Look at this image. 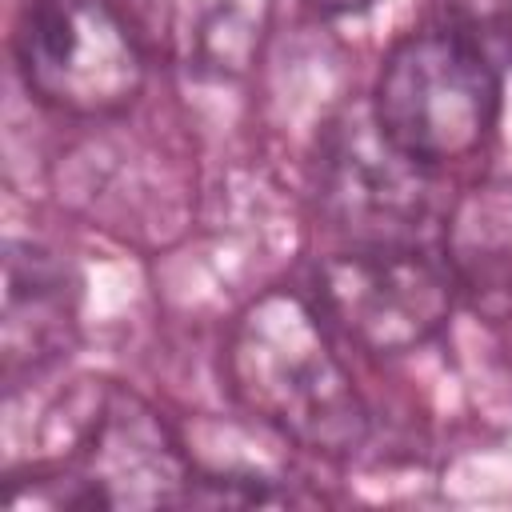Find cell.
I'll return each instance as SVG.
<instances>
[{
    "label": "cell",
    "instance_id": "cell-4",
    "mask_svg": "<svg viewBox=\"0 0 512 512\" xmlns=\"http://www.w3.org/2000/svg\"><path fill=\"white\" fill-rule=\"evenodd\" d=\"M28 92L72 116H112L144 88V40L116 0H24L12 28Z\"/></svg>",
    "mask_w": 512,
    "mask_h": 512
},
{
    "label": "cell",
    "instance_id": "cell-10",
    "mask_svg": "<svg viewBox=\"0 0 512 512\" xmlns=\"http://www.w3.org/2000/svg\"><path fill=\"white\" fill-rule=\"evenodd\" d=\"M468 36H508L512 40V0H448Z\"/></svg>",
    "mask_w": 512,
    "mask_h": 512
},
{
    "label": "cell",
    "instance_id": "cell-8",
    "mask_svg": "<svg viewBox=\"0 0 512 512\" xmlns=\"http://www.w3.org/2000/svg\"><path fill=\"white\" fill-rule=\"evenodd\" d=\"M76 336V280L36 244L4 248V376L40 372L68 356Z\"/></svg>",
    "mask_w": 512,
    "mask_h": 512
},
{
    "label": "cell",
    "instance_id": "cell-6",
    "mask_svg": "<svg viewBox=\"0 0 512 512\" xmlns=\"http://www.w3.org/2000/svg\"><path fill=\"white\" fill-rule=\"evenodd\" d=\"M428 168L404 156L368 116L336 124L324 160V204L352 244H424Z\"/></svg>",
    "mask_w": 512,
    "mask_h": 512
},
{
    "label": "cell",
    "instance_id": "cell-2",
    "mask_svg": "<svg viewBox=\"0 0 512 512\" xmlns=\"http://www.w3.org/2000/svg\"><path fill=\"white\" fill-rule=\"evenodd\" d=\"M500 72L464 28H424L396 40L372 88L376 128L416 164L476 156L500 120Z\"/></svg>",
    "mask_w": 512,
    "mask_h": 512
},
{
    "label": "cell",
    "instance_id": "cell-3",
    "mask_svg": "<svg viewBox=\"0 0 512 512\" xmlns=\"http://www.w3.org/2000/svg\"><path fill=\"white\" fill-rule=\"evenodd\" d=\"M76 416L52 412L64 424L52 448L56 504L64 508H156L188 500L192 468L168 424L128 388L84 380L68 400Z\"/></svg>",
    "mask_w": 512,
    "mask_h": 512
},
{
    "label": "cell",
    "instance_id": "cell-1",
    "mask_svg": "<svg viewBox=\"0 0 512 512\" xmlns=\"http://www.w3.org/2000/svg\"><path fill=\"white\" fill-rule=\"evenodd\" d=\"M232 396L280 436L320 456H348L368 436V408L316 312L288 288L252 300L228 336Z\"/></svg>",
    "mask_w": 512,
    "mask_h": 512
},
{
    "label": "cell",
    "instance_id": "cell-7",
    "mask_svg": "<svg viewBox=\"0 0 512 512\" xmlns=\"http://www.w3.org/2000/svg\"><path fill=\"white\" fill-rule=\"evenodd\" d=\"M144 48L188 76L252 72L272 24V0H124Z\"/></svg>",
    "mask_w": 512,
    "mask_h": 512
},
{
    "label": "cell",
    "instance_id": "cell-9",
    "mask_svg": "<svg viewBox=\"0 0 512 512\" xmlns=\"http://www.w3.org/2000/svg\"><path fill=\"white\" fill-rule=\"evenodd\" d=\"M440 252L476 304L512 308V180L464 188L444 216Z\"/></svg>",
    "mask_w": 512,
    "mask_h": 512
},
{
    "label": "cell",
    "instance_id": "cell-11",
    "mask_svg": "<svg viewBox=\"0 0 512 512\" xmlns=\"http://www.w3.org/2000/svg\"><path fill=\"white\" fill-rule=\"evenodd\" d=\"M304 4L316 8V12H324V16H348V12H364L376 0H304Z\"/></svg>",
    "mask_w": 512,
    "mask_h": 512
},
{
    "label": "cell",
    "instance_id": "cell-5",
    "mask_svg": "<svg viewBox=\"0 0 512 512\" xmlns=\"http://www.w3.org/2000/svg\"><path fill=\"white\" fill-rule=\"evenodd\" d=\"M316 288L324 316L380 356L432 340L456 300V280L428 244H352L320 260Z\"/></svg>",
    "mask_w": 512,
    "mask_h": 512
}]
</instances>
